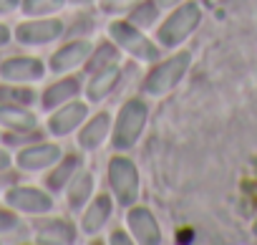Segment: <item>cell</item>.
<instances>
[{"label": "cell", "instance_id": "1", "mask_svg": "<svg viewBox=\"0 0 257 245\" xmlns=\"http://www.w3.org/2000/svg\"><path fill=\"white\" fill-rule=\"evenodd\" d=\"M202 18L204 11L197 0H184L157 23L154 41L162 46V51H177L194 36V31L202 26Z\"/></svg>", "mask_w": 257, "mask_h": 245}, {"label": "cell", "instance_id": "2", "mask_svg": "<svg viewBox=\"0 0 257 245\" xmlns=\"http://www.w3.org/2000/svg\"><path fill=\"white\" fill-rule=\"evenodd\" d=\"M149 124V104L142 96H128L116 116H113V127H111V149L113 152H128L132 147L139 144Z\"/></svg>", "mask_w": 257, "mask_h": 245}, {"label": "cell", "instance_id": "3", "mask_svg": "<svg viewBox=\"0 0 257 245\" xmlns=\"http://www.w3.org/2000/svg\"><path fill=\"white\" fill-rule=\"evenodd\" d=\"M189 68H192V53L189 51L177 48L167 58L159 56L154 63H149V71L142 78V91L152 99H162V96L172 94L184 81Z\"/></svg>", "mask_w": 257, "mask_h": 245}, {"label": "cell", "instance_id": "4", "mask_svg": "<svg viewBox=\"0 0 257 245\" xmlns=\"http://www.w3.org/2000/svg\"><path fill=\"white\" fill-rule=\"evenodd\" d=\"M106 38H111L121 48V53H126L137 63H154L162 56V46L154 41V36H149V31L137 28L126 18H113L106 28Z\"/></svg>", "mask_w": 257, "mask_h": 245}, {"label": "cell", "instance_id": "5", "mask_svg": "<svg viewBox=\"0 0 257 245\" xmlns=\"http://www.w3.org/2000/svg\"><path fill=\"white\" fill-rule=\"evenodd\" d=\"M106 182H108V192L116 200L118 207H132L139 200L142 192V177H139V167L137 162L123 154L116 152L108 165H106Z\"/></svg>", "mask_w": 257, "mask_h": 245}, {"label": "cell", "instance_id": "6", "mask_svg": "<svg viewBox=\"0 0 257 245\" xmlns=\"http://www.w3.org/2000/svg\"><path fill=\"white\" fill-rule=\"evenodd\" d=\"M6 205L21 215H31V217H43L51 215L56 207L53 192L43 190V187H33V185H16L6 192Z\"/></svg>", "mask_w": 257, "mask_h": 245}, {"label": "cell", "instance_id": "7", "mask_svg": "<svg viewBox=\"0 0 257 245\" xmlns=\"http://www.w3.org/2000/svg\"><path fill=\"white\" fill-rule=\"evenodd\" d=\"M16 41L21 46H48L66 36V23L58 16H43V18H28L16 26Z\"/></svg>", "mask_w": 257, "mask_h": 245}, {"label": "cell", "instance_id": "8", "mask_svg": "<svg viewBox=\"0 0 257 245\" xmlns=\"http://www.w3.org/2000/svg\"><path fill=\"white\" fill-rule=\"evenodd\" d=\"M91 51H93V41H88V38H66V43H61V46L51 53V58H48V71L56 73V76L83 71V66H86Z\"/></svg>", "mask_w": 257, "mask_h": 245}, {"label": "cell", "instance_id": "9", "mask_svg": "<svg viewBox=\"0 0 257 245\" xmlns=\"http://www.w3.org/2000/svg\"><path fill=\"white\" fill-rule=\"evenodd\" d=\"M91 114V104L88 101H81V99H73L58 109H53L46 119V129L53 139H63L73 132H78V127L88 119Z\"/></svg>", "mask_w": 257, "mask_h": 245}, {"label": "cell", "instance_id": "10", "mask_svg": "<svg viewBox=\"0 0 257 245\" xmlns=\"http://www.w3.org/2000/svg\"><path fill=\"white\" fill-rule=\"evenodd\" d=\"M61 157H63L61 144H56L51 139H36V142L18 149L16 167L23 170V172H33V175L36 172H48Z\"/></svg>", "mask_w": 257, "mask_h": 245}, {"label": "cell", "instance_id": "11", "mask_svg": "<svg viewBox=\"0 0 257 245\" xmlns=\"http://www.w3.org/2000/svg\"><path fill=\"white\" fill-rule=\"evenodd\" d=\"M126 230L132 232L134 242H139V245H159L164 240L157 215L149 207L137 205V202L132 207H126Z\"/></svg>", "mask_w": 257, "mask_h": 245}, {"label": "cell", "instance_id": "12", "mask_svg": "<svg viewBox=\"0 0 257 245\" xmlns=\"http://www.w3.org/2000/svg\"><path fill=\"white\" fill-rule=\"evenodd\" d=\"M113 116L108 111H93L76 132V144L81 152H98L111 139Z\"/></svg>", "mask_w": 257, "mask_h": 245}, {"label": "cell", "instance_id": "13", "mask_svg": "<svg viewBox=\"0 0 257 245\" xmlns=\"http://www.w3.org/2000/svg\"><path fill=\"white\" fill-rule=\"evenodd\" d=\"M113 207H116V200L111 197V192H98L91 197V202L81 210V222H78V230L88 237H96L113 217Z\"/></svg>", "mask_w": 257, "mask_h": 245}, {"label": "cell", "instance_id": "14", "mask_svg": "<svg viewBox=\"0 0 257 245\" xmlns=\"http://www.w3.org/2000/svg\"><path fill=\"white\" fill-rule=\"evenodd\" d=\"M46 76V63L36 56H11L0 63V78L8 84H36Z\"/></svg>", "mask_w": 257, "mask_h": 245}, {"label": "cell", "instance_id": "15", "mask_svg": "<svg viewBox=\"0 0 257 245\" xmlns=\"http://www.w3.org/2000/svg\"><path fill=\"white\" fill-rule=\"evenodd\" d=\"M123 78V68L121 63H113V66H106L96 73H88L86 81H83V96L88 104H101L106 101L121 84Z\"/></svg>", "mask_w": 257, "mask_h": 245}, {"label": "cell", "instance_id": "16", "mask_svg": "<svg viewBox=\"0 0 257 245\" xmlns=\"http://www.w3.org/2000/svg\"><path fill=\"white\" fill-rule=\"evenodd\" d=\"M81 94H83V78L78 73H63V76H56V81L43 89L41 106L46 111H53V109L78 99Z\"/></svg>", "mask_w": 257, "mask_h": 245}, {"label": "cell", "instance_id": "17", "mask_svg": "<svg viewBox=\"0 0 257 245\" xmlns=\"http://www.w3.org/2000/svg\"><path fill=\"white\" fill-rule=\"evenodd\" d=\"M86 167L83 152H63V157L46 172V190L48 192H66L68 182Z\"/></svg>", "mask_w": 257, "mask_h": 245}, {"label": "cell", "instance_id": "18", "mask_svg": "<svg viewBox=\"0 0 257 245\" xmlns=\"http://www.w3.org/2000/svg\"><path fill=\"white\" fill-rule=\"evenodd\" d=\"M81 230H76V225L66 217H53V215H43L41 222L36 225V240L46 242V245H68L76 242Z\"/></svg>", "mask_w": 257, "mask_h": 245}, {"label": "cell", "instance_id": "19", "mask_svg": "<svg viewBox=\"0 0 257 245\" xmlns=\"http://www.w3.org/2000/svg\"><path fill=\"white\" fill-rule=\"evenodd\" d=\"M93 195H96V175H93V170L83 167L66 187V205L73 212H81L91 202Z\"/></svg>", "mask_w": 257, "mask_h": 245}, {"label": "cell", "instance_id": "20", "mask_svg": "<svg viewBox=\"0 0 257 245\" xmlns=\"http://www.w3.org/2000/svg\"><path fill=\"white\" fill-rule=\"evenodd\" d=\"M0 127L6 132H36L38 116H36V111H31V106L0 104Z\"/></svg>", "mask_w": 257, "mask_h": 245}, {"label": "cell", "instance_id": "21", "mask_svg": "<svg viewBox=\"0 0 257 245\" xmlns=\"http://www.w3.org/2000/svg\"><path fill=\"white\" fill-rule=\"evenodd\" d=\"M113 63H121V48L111 38H103V41L93 43V51H91L86 66H83V73L88 76V73H96V71L113 66Z\"/></svg>", "mask_w": 257, "mask_h": 245}, {"label": "cell", "instance_id": "22", "mask_svg": "<svg viewBox=\"0 0 257 245\" xmlns=\"http://www.w3.org/2000/svg\"><path fill=\"white\" fill-rule=\"evenodd\" d=\"M126 21H132L137 28L142 31H152L157 28V23L162 21V6L157 0H137V3L128 8V13L123 16Z\"/></svg>", "mask_w": 257, "mask_h": 245}, {"label": "cell", "instance_id": "23", "mask_svg": "<svg viewBox=\"0 0 257 245\" xmlns=\"http://www.w3.org/2000/svg\"><path fill=\"white\" fill-rule=\"evenodd\" d=\"M0 104H18V106H33L36 91L31 84H3L0 86Z\"/></svg>", "mask_w": 257, "mask_h": 245}, {"label": "cell", "instance_id": "24", "mask_svg": "<svg viewBox=\"0 0 257 245\" xmlns=\"http://www.w3.org/2000/svg\"><path fill=\"white\" fill-rule=\"evenodd\" d=\"M68 3L66 0H21V13L28 18H43V16H58Z\"/></svg>", "mask_w": 257, "mask_h": 245}, {"label": "cell", "instance_id": "25", "mask_svg": "<svg viewBox=\"0 0 257 245\" xmlns=\"http://www.w3.org/2000/svg\"><path fill=\"white\" fill-rule=\"evenodd\" d=\"M93 31V13L86 8L73 18V26H66V36L63 38H88V33Z\"/></svg>", "mask_w": 257, "mask_h": 245}, {"label": "cell", "instance_id": "26", "mask_svg": "<svg viewBox=\"0 0 257 245\" xmlns=\"http://www.w3.org/2000/svg\"><path fill=\"white\" fill-rule=\"evenodd\" d=\"M16 232H23V222H21L18 212L16 210H0V237H8Z\"/></svg>", "mask_w": 257, "mask_h": 245}, {"label": "cell", "instance_id": "27", "mask_svg": "<svg viewBox=\"0 0 257 245\" xmlns=\"http://www.w3.org/2000/svg\"><path fill=\"white\" fill-rule=\"evenodd\" d=\"M137 3V0H101V11L106 16H116V18H123L128 13V8H132Z\"/></svg>", "mask_w": 257, "mask_h": 245}, {"label": "cell", "instance_id": "28", "mask_svg": "<svg viewBox=\"0 0 257 245\" xmlns=\"http://www.w3.org/2000/svg\"><path fill=\"white\" fill-rule=\"evenodd\" d=\"M108 242H123V245H128V242H134V237H132V232H128V230L113 227L111 235H108Z\"/></svg>", "mask_w": 257, "mask_h": 245}, {"label": "cell", "instance_id": "29", "mask_svg": "<svg viewBox=\"0 0 257 245\" xmlns=\"http://www.w3.org/2000/svg\"><path fill=\"white\" fill-rule=\"evenodd\" d=\"M21 8V0H0V16H8Z\"/></svg>", "mask_w": 257, "mask_h": 245}, {"label": "cell", "instance_id": "30", "mask_svg": "<svg viewBox=\"0 0 257 245\" xmlns=\"http://www.w3.org/2000/svg\"><path fill=\"white\" fill-rule=\"evenodd\" d=\"M16 159L11 157V152L8 149H3L0 147V172H6V170H11V165H13Z\"/></svg>", "mask_w": 257, "mask_h": 245}, {"label": "cell", "instance_id": "31", "mask_svg": "<svg viewBox=\"0 0 257 245\" xmlns=\"http://www.w3.org/2000/svg\"><path fill=\"white\" fill-rule=\"evenodd\" d=\"M11 38H13L11 28H8V26H3V23H0V46H8V43H11Z\"/></svg>", "mask_w": 257, "mask_h": 245}, {"label": "cell", "instance_id": "32", "mask_svg": "<svg viewBox=\"0 0 257 245\" xmlns=\"http://www.w3.org/2000/svg\"><path fill=\"white\" fill-rule=\"evenodd\" d=\"M66 3H71L76 8H91V6H96V0H66Z\"/></svg>", "mask_w": 257, "mask_h": 245}, {"label": "cell", "instance_id": "33", "mask_svg": "<svg viewBox=\"0 0 257 245\" xmlns=\"http://www.w3.org/2000/svg\"><path fill=\"white\" fill-rule=\"evenodd\" d=\"M157 3L162 6V11H172L174 6H179V3H184V0H157Z\"/></svg>", "mask_w": 257, "mask_h": 245}, {"label": "cell", "instance_id": "34", "mask_svg": "<svg viewBox=\"0 0 257 245\" xmlns=\"http://www.w3.org/2000/svg\"><path fill=\"white\" fill-rule=\"evenodd\" d=\"M249 195H252V200H254V205H257V185H254V190H252Z\"/></svg>", "mask_w": 257, "mask_h": 245}]
</instances>
